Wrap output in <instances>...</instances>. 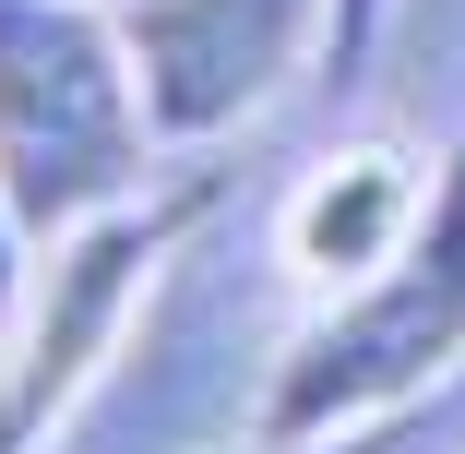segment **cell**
<instances>
[{
	"instance_id": "7",
	"label": "cell",
	"mask_w": 465,
	"mask_h": 454,
	"mask_svg": "<svg viewBox=\"0 0 465 454\" xmlns=\"http://www.w3.org/2000/svg\"><path fill=\"white\" fill-rule=\"evenodd\" d=\"M25 263H36V251H25V227H13V204H0V299L25 288Z\"/></svg>"
},
{
	"instance_id": "6",
	"label": "cell",
	"mask_w": 465,
	"mask_h": 454,
	"mask_svg": "<svg viewBox=\"0 0 465 454\" xmlns=\"http://www.w3.org/2000/svg\"><path fill=\"white\" fill-rule=\"evenodd\" d=\"M394 25V0H334V72L346 60H370V36Z\"/></svg>"
},
{
	"instance_id": "1",
	"label": "cell",
	"mask_w": 465,
	"mask_h": 454,
	"mask_svg": "<svg viewBox=\"0 0 465 454\" xmlns=\"http://www.w3.org/2000/svg\"><path fill=\"white\" fill-rule=\"evenodd\" d=\"M167 132L108 0H0V204L25 251L143 204Z\"/></svg>"
},
{
	"instance_id": "2",
	"label": "cell",
	"mask_w": 465,
	"mask_h": 454,
	"mask_svg": "<svg viewBox=\"0 0 465 454\" xmlns=\"http://www.w3.org/2000/svg\"><path fill=\"white\" fill-rule=\"evenodd\" d=\"M465 358V167H441L430 227L370 288L322 299L262 383V442H370Z\"/></svg>"
},
{
	"instance_id": "8",
	"label": "cell",
	"mask_w": 465,
	"mask_h": 454,
	"mask_svg": "<svg viewBox=\"0 0 465 454\" xmlns=\"http://www.w3.org/2000/svg\"><path fill=\"white\" fill-rule=\"evenodd\" d=\"M251 454H370V442H251Z\"/></svg>"
},
{
	"instance_id": "4",
	"label": "cell",
	"mask_w": 465,
	"mask_h": 454,
	"mask_svg": "<svg viewBox=\"0 0 465 454\" xmlns=\"http://www.w3.org/2000/svg\"><path fill=\"white\" fill-rule=\"evenodd\" d=\"M143 108L167 144H215L262 120L311 60H334V0H120Z\"/></svg>"
},
{
	"instance_id": "5",
	"label": "cell",
	"mask_w": 465,
	"mask_h": 454,
	"mask_svg": "<svg viewBox=\"0 0 465 454\" xmlns=\"http://www.w3.org/2000/svg\"><path fill=\"white\" fill-rule=\"evenodd\" d=\"M430 204H441L430 156H406V144H334L287 192V216H274V263H287L311 299H346V288H370L430 227Z\"/></svg>"
},
{
	"instance_id": "3",
	"label": "cell",
	"mask_w": 465,
	"mask_h": 454,
	"mask_svg": "<svg viewBox=\"0 0 465 454\" xmlns=\"http://www.w3.org/2000/svg\"><path fill=\"white\" fill-rule=\"evenodd\" d=\"M179 227H192V204H120L96 227L48 239L36 263V299H25V335L0 347V454H48V430H72V407L108 383V358L132 347L155 276Z\"/></svg>"
}]
</instances>
